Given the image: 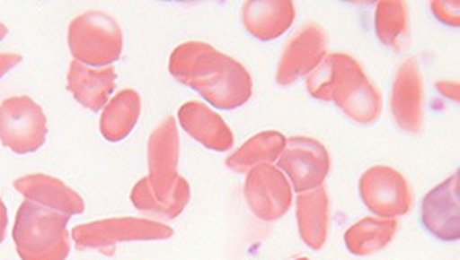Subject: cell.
<instances>
[{
	"label": "cell",
	"mask_w": 460,
	"mask_h": 260,
	"mask_svg": "<svg viewBox=\"0 0 460 260\" xmlns=\"http://www.w3.org/2000/svg\"><path fill=\"white\" fill-rule=\"evenodd\" d=\"M436 88L441 91V95L451 98L452 101H459V83L457 82H452V80L438 82Z\"/></svg>",
	"instance_id": "cell-25"
},
{
	"label": "cell",
	"mask_w": 460,
	"mask_h": 260,
	"mask_svg": "<svg viewBox=\"0 0 460 260\" xmlns=\"http://www.w3.org/2000/svg\"><path fill=\"white\" fill-rule=\"evenodd\" d=\"M423 108H425V83L420 64L415 57H407L402 62L390 95V109L394 121L400 129L408 134H418L423 127Z\"/></svg>",
	"instance_id": "cell-12"
},
{
	"label": "cell",
	"mask_w": 460,
	"mask_h": 260,
	"mask_svg": "<svg viewBox=\"0 0 460 260\" xmlns=\"http://www.w3.org/2000/svg\"><path fill=\"white\" fill-rule=\"evenodd\" d=\"M22 62V56L15 52H0V80L9 74L10 70L15 69Z\"/></svg>",
	"instance_id": "cell-24"
},
{
	"label": "cell",
	"mask_w": 460,
	"mask_h": 260,
	"mask_svg": "<svg viewBox=\"0 0 460 260\" xmlns=\"http://www.w3.org/2000/svg\"><path fill=\"white\" fill-rule=\"evenodd\" d=\"M376 33L384 46L403 51L410 41V18L405 2H379L376 7Z\"/></svg>",
	"instance_id": "cell-22"
},
{
	"label": "cell",
	"mask_w": 460,
	"mask_h": 260,
	"mask_svg": "<svg viewBox=\"0 0 460 260\" xmlns=\"http://www.w3.org/2000/svg\"><path fill=\"white\" fill-rule=\"evenodd\" d=\"M327 49L325 30L315 22L304 23L284 46L276 70V82L281 87H289L299 78L307 77L327 57Z\"/></svg>",
	"instance_id": "cell-10"
},
{
	"label": "cell",
	"mask_w": 460,
	"mask_h": 260,
	"mask_svg": "<svg viewBox=\"0 0 460 260\" xmlns=\"http://www.w3.org/2000/svg\"><path fill=\"white\" fill-rule=\"evenodd\" d=\"M116 78L115 67L92 69L80 62L72 61L67 72V90L75 98V101L97 113L107 106L110 96L113 95Z\"/></svg>",
	"instance_id": "cell-17"
},
{
	"label": "cell",
	"mask_w": 460,
	"mask_h": 260,
	"mask_svg": "<svg viewBox=\"0 0 460 260\" xmlns=\"http://www.w3.org/2000/svg\"><path fill=\"white\" fill-rule=\"evenodd\" d=\"M296 20V5L291 0L245 2L242 22L250 35L260 41H271L283 36Z\"/></svg>",
	"instance_id": "cell-16"
},
{
	"label": "cell",
	"mask_w": 460,
	"mask_h": 260,
	"mask_svg": "<svg viewBox=\"0 0 460 260\" xmlns=\"http://www.w3.org/2000/svg\"><path fill=\"white\" fill-rule=\"evenodd\" d=\"M278 165L289 176L294 191H312L320 187L330 173V153L323 143L312 137L296 135L286 139L283 153Z\"/></svg>",
	"instance_id": "cell-9"
},
{
	"label": "cell",
	"mask_w": 460,
	"mask_h": 260,
	"mask_svg": "<svg viewBox=\"0 0 460 260\" xmlns=\"http://www.w3.org/2000/svg\"><path fill=\"white\" fill-rule=\"evenodd\" d=\"M397 230L395 218H363L346 230V247L353 256H371L382 251L395 238Z\"/></svg>",
	"instance_id": "cell-20"
},
{
	"label": "cell",
	"mask_w": 460,
	"mask_h": 260,
	"mask_svg": "<svg viewBox=\"0 0 460 260\" xmlns=\"http://www.w3.org/2000/svg\"><path fill=\"white\" fill-rule=\"evenodd\" d=\"M459 181L457 171L428 192L421 202L423 226L441 241H457L460 238Z\"/></svg>",
	"instance_id": "cell-13"
},
{
	"label": "cell",
	"mask_w": 460,
	"mask_h": 260,
	"mask_svg": "<svg viewBox=\"0 0 460 260\" xmlns=\"http://www.w3.org/2000/svg\"><path fill=\"white\" fill-rule=\"evenodd\" d=\"M286 147V137L281 132L266 130L248 139L239 150H235L226 160V165L232 171L247 173L255 166L270 165L276 161Z\"/></svg>",
	"instance_id": "cell-21"
},
{
	"label": "cell",
	"mask_w": 460,
	"mask_h": 260,
	"mask_svg": "<svg viewBox=\"0 0 460 260\" xmlns=\"http://www.w3.org/2000/svg\"><path fill=\"white\" fill-rule=\"evenodd\" d=\"M169 72L219 109H235L253 93V78L242 62L201 41L180 44L172 52Z\"/></svg>",
	"instance_id": "cell-1"
},
{
	"label": "cell",
	"mask_w": 460,
	"mask_h": 260,
	"mask_svg": "<svg viewBox=\"0 0 460 260\" xmlns=\"http://www.w3.org/2000/svg\"><path fill=\"white\" fill-rule=\"evenodd\" d=\"M71 217L25 200L13 223V243L22 260H66L71 252Z\"/></svg>",
	"instance_id": "cell-4"
},
{
	"label": "cell",
	"mask_w": 460,
	"mask_h": 260,
	"mask_svg": "<svg viewBox=\"0 0 460 260\" xmlns=\"http://www.w3.org/2000/svg\"><path fill=\"white\" fill-rule=\"evenodd\" d=\"M74 61L87 67H111L123 52L121 26L103 10H89L74 18L67 30Z\"/></svg>",
	"instance_id": "cell-5"
},
{
	"label": "cell",
	"mask_w": 460,
	"mask_h": 260,
	"mask_svg": "<svg viewBox=\"0 0 460 260\" xmlns=\"http://www.w3.org/2000/svg\"><path fill=\"white\" fill-rule=\"evenodd\" d=\"M297 260H309V259H307V257H301V259H297Z\"/></svg>",
	"instance_id": "cell-28"
},
{
	"label": "cell",
	"mask_w": 460,
	"mask_h": 260,
	"mask_svg": "<svg viewBox=\"0 0 460 260\" xmlns=\"http://www.w3.org/2000/svg\"><path fill=\"white\" fill-rule=\"evenodd\" d=\"M71 236L72 241L82 251L90 249L113 254L118 243L169 239L173 236V230L160 221H152L146 218L119 217L75 226Z\"/></svg>",
	"instance_id": "cell-6"
},
{
	"label": "cell",
	"mask_w": 460,
	"mask_h": 260,
	"mask_svg": "<svg viewBox=\"0 0 460 260\" xmlns=\"http://www.w3.org/2000/svg\"><path fill=\"white\" fill-rule=\"evenodd\" d=\"M243 195L252 213L261 221H276L291 208V186L283 171L275 166L260 165L250 169Z\"/></svg>",
	"instance_id": "cell-11"
},
{
	"label": "cell",
	"mask_w": 460,
	"mask_h": 260,
	"mask_svg": "<svg viewBox=\"0 0 460 260\" xmlns=\"http://www.w3.org/2000/svg\"><path fill=\"white\" fill-rule=\"evenodd\" d=\"M180 135L175 117L167 116L154 129L147 143L149 176L134 186L131 202L142 213L173 220L185 210L191 189L178 174Z\"/></svg>",
	"instance_id": "cell-2"
},
{
	"label": "cell",
	"mask_w": 460,
	"mask_h": 260,
	"mask_svg": "<svg viewBox=\"0 0 460 260\" xmlns=\"http://www.w3.org/2000/svg\"><path fill=\"white\" fill-rule=\"evenodd\" d=\"M178 121L190 137L214 152H227L234 147V134L227 122L209 106L188 101L178 109Z\"/></svg>",
	"instance_id": "cell-15"
},
{
	"label": "cell",
	"mask_w": 460,
	"mask_h": 260,
	"mask_svg": "<svg viewBox=\"0 0 460 260\" xmlns=\"http://www.w3.org/2000/svg\"><path fill=\"white\" fill-rule=\"evenodd\" d=\"M48 119L30 96L5 98L0 103V143L17 155L35 153L45 145Z\"/></svg>",
	"instance_id": "cell-7"
},
{
	"label": "cell",
	"mask_w": 460,
	"mask_h": 260,
	"mask_svg": "<svg viewBox=\"0 0 460 260\" xmlns=\"http://www.w3.org/2000/svg\"><path fill=\"white\" fill-rule=\"evenodd\" d=\"M429 7L433 10L434 17L444 25L459 28V2H431Z\"/></svg>",
	"instance_id": "cell-23"
},
{
	"label": "cell",
	"mask_w": 460,
	"mask_h": 260,
	"mask_svg": "<svg viewBox=\"0 0 460 260\" xmlns=\"http://www.w3.org/2000/svg\"><path fill=\"white\" fill-rule=\"evenodd\" d=\"M296 217L302 241L314 251H320L328 238L330 200L323 186L301 192L296 202Z\"/></svg>",
	"instance_id": "cell-18"
},
{
	"label": "cell",
	"mask_w": 460,
	"mask_h": 260,
	"mask_svg": "<svg viewBox=\"0 0 460 260\" xmlns=\"http://www.w3.org/2000/svg\"><path fill=\"white\" fill-rule=\"evenodd\" d=\"M7 225H9V213H7V207H5L4 200L0 199V244L4 243V239H5Z\"/></svg>",
	"instance_id": "cell-26"
},
{
	"label": "cell",
	"mask_w": 460,
	"mask_h": 260,
	"mask_svg": "<svg viewBox=\"0 0 460 260\" xmlns=\"http://www.w3.org/2000/svg\"><path fill=\"white\" fill-rule=\"evenodd\" d=\"M7 33H9V28L0 22V41L7 36Z\"/></svg>",
	"instance_id": "cell-27"
},
{
	"label": "cell",
	"mask_w": 460,
	"mask_h": 260,
	"mask_svg": "<svg viewBox=\"0 0 460 260\" xmlns=\"http://www.w3.org/2000/svg\"><path fill=\"white\" fill-rule=\"evenodd\" d=\"M141 95L133 88L118 91L100 117V132L108 142H121L133 132L141 116Z\"/></svg>",
	"instance_id": "cell-19"
},
{
	"label": "cell",
	"mask_w": 460,
	"mask_h": 260,
	"mask_svg": "<svg viewBox=\"0 0 460 260\" xmlns=\"http://www.w3.org/2000/svg\"><path fill=\"white\" fill-rule=\"evenodd\" d=\"M307 91L320 101H332L351 119L369 126L381 117L382 93L351 56L327 54L307 78Z\"/></svg>",
	"instance_id": "cell-3"
},
{
	"label": "cell",
	"mask_w": 460,
	"mask_h": 260,
	"mask_svg": "<svg viewBox=\"0 0 460 260\" xmlns=\"http://www.w3.org/2000/svg\"><path fill=\"white\" fill-rule=\"evenodd\" d=\"M359 195L364 205L377 217H403L413 207L410 182L392 166L369 168L359 179Z\"/></svg>",
	"instance_id": "cell-8"
},
{
	"label": "cell",
	"mask_w": 460,
	"mask_h": 260,
	"mask_svg": "<svg viewBox=\"0 0 460 260\" xmlns=\"http://www.w3.org/2000/svg\"><path fill=\"white\" fill-rule=\"evenodd\" d=\"M15 191L20 192L25 200L64 213L67 217L80 215L85 210V202L79 192L74 191L66 182L48 174H27L13 182Z\"/></svg>",
	"instance_id": "cell-14"
}]
</instances>
